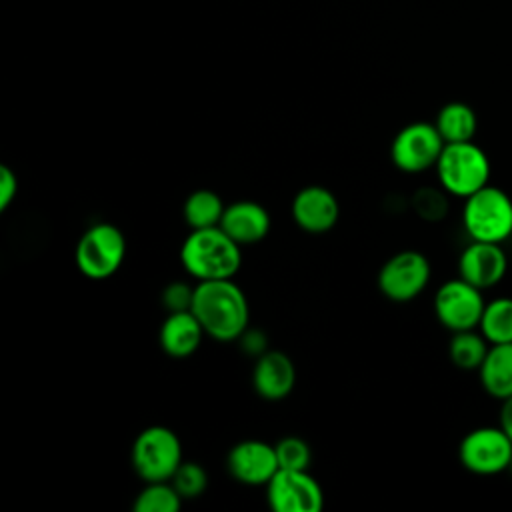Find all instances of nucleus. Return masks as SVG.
<instances>
[{
  "label": "nucleus",
  "mask_w": 512,
  "mask_h": 512,
  "mask_svg": "<svg viewBox=\"0 0 512 512\" xmlns=\"http://www.w3.org/2000/svg\"><path fill=\"white\" fill-rule=\"evenodd\" d=\"M190 310L206 336L216 342H236L248 328L250 306L234 278L200 280L194 286Z\"/></svg>",
  "instance_id": "obj_1"
},
{
  "label": "nucleus",
  "mask_w": 512,
  "mask_h": 512,
  "mask_svg": "<svg viewBox=\"0 0 512 512\" xmlns=\"http://www.w3.org/2000/svg\"><path fill=\"white\" fill-rule=\"evenodd\" d=\"M180 262L198 282L234 278L242 266V246L220 226L196 228L180 246Z\"/></svg>",
  "instance_id": "obj_2"
},
{
  "label": "nucleus",
  "mask_w": 512,
  "mask_h": 512,
  "mask_svg": "<svg viewBox=\"0 0 512 512\" xmlns=\"http://www.w3.org/2000/svg\"><path fill=\"white\" fill-rule=\"evenodd\" d=\"M434 168L440 186L456 198H468L484 188L492 172L488 154L472 140L444 144Z\"/></svg>",
  "instance_id": "obj_3"
},
{
  "label": "nucleus",
  "mask_w": 512,
  "mask_h": 512,
  "mask_svg": "<svg viewBox=\"0 0 512 512\" xmlns=\"http://www.w3.org/2000/svg\"><path fill=\"white\" fill-rule=\"evenodd\" d=\"M130 460L134 472L144 482L172 480L174 472L184 462L182 442L168 426H146L132 442Z\"/></svg>",
  "instance_id": "obj_4"
},
{
  "label": "nucleus",
  "mask_w": 512,
  "mask_h": 512,
  "mask_svg": "<svg viewBox=\"0 0 512 512\" xmlns=\"http://www.w3.org/2000/svg\"><path fill=\"white\" fill-rule=\"evenodd\" d=\"M462 224L472 240L502 244L512 236V198L502 188L486 184L464 198Z\"/></svg>",
  "instance_id": "obj_5"
},
{
  "label": "nucleus",
  "mask_w": 512,
  "mask_h": 512,
  "mask_svg": "<svg viewBox=\"0 0 512 512\" xmlns=\"http://www.w3.org/2000/svg\"><path fill=\"white\" fill-rule=\"evenodd\" d=\"M126 258V238L112 222H96L76 242L74 262L82 276L106 280L118 272Z\"/></svg>",
  "instance_id": "obj_6"
},
{
  "label": "nucleus",
  "mask_w": 512,
  "mask_h": 512,
  "mask_svg": "<svg viewBox=\"0 0 512 512\" xmlns=\"http://www.w3.org/2000/svg\"><path fill=\"white\" fill-rule=\"evenodd\" d=\"M460 464L478 476H494L512 466V440L502 426L470 430L458 446Z\"/></svg>",
  "instance_id": "obj_7"
},
{
  "label": "nucleus",
  "mask_w": 512,
  "mask_h": 512,
  "mask_svg": "<svg viewBox=\"0 0 512 512\" xmlns=\"http://www.w3.org/2000/svg\"><path fill=\"white\" fill-rule=\"evenodd\" d=\"M430 262L418 250L392 254L378 270V290L392 302H410L424 292L430 282Z\"/></svg>",
  "instance_id": "obj_8"
},
{
  "label": "nucleus",
  "mask_w": 512,
  "mask_h": 512,
  "mask_svg": "<svg viewBox=\"0 0 512 512\" xmlns=\"http://www.w3.org/2000/svg\"><path fill=\"white\" fill-rule=\"evenodd\" d=\"M444 144L436 124L412 122L396 132L390 144V160L398 170L418 174L436 166Z\"/></svg>",
  "instance_id": "obj_9"
},
{
  "label": "nucleus",
  "mask_w": 512,
  "mask_h": 512,
  "mask_svg": "<svg viewBox=\"0 0 512 512\" xmlns=\"http://www.w3.org/2000/svg\"><path fill=\"white\" fill-rule=\"evenodd\" d=\"M484 306L482 290L460 276L446 280L434 294V314L450 332L478 328Z\"/></svg>",
  "instance_id": "obj_10"
},
{
  "label": "nucleus",
  "mask_w": 512,
  "mask_h": 512,
  "mask_svg": "<svg viewBox=\"0 0 512 512\" xmlns=\"http://www.w3.org/2000/svg\"><path fill=\"white\" fill-rule=\"evenodd\" d=\"M266 488L268 506L276 512H320L324 490L308 470L280 468Z\"/></svg>",
  "instance_id": "obj_11"
},
{
  "label": "nucleus",
  "mask_w": 512,
  "mask_h": 512,
  "mask_svg": "<svg viewBox=\"0 0 512 512\" xmlns=\"http://www.w3.org/2000/svg\"><path fill=\"white\" fill-rule=\"evenodd\" d=\"M226 468L230 476L246 486H266L280 470L276 450L272 444L256 438L236 442L226 454Z\"/></svg>",
  "instance_id": "obj_12"
},
{
  "label": "nucleus",
  "mask_w": 512,
  "mask_h": 512,
  "mask_svg": "<svg viewBox=\"0 0 512 512\" xmlns=\"http://www.w3.org/2000/svg\"><path fill=\"white\" fill-rule=\"evenodd\" d=\"M290 212L300 230L308 234H324L338 224L340 202L326 186L310 184L294 194Z\"/></svg>",
  "instance_id": "obj_13"
},
{
  "label": "nucleus",
  "mask_w": 512,
  "mask_h": 512,
  "mask_svg": "<svg viewBox=\"0 0 512 512\" xmlns=\"http://www.w3.org/2000/svg\"><path fill=\"white\" fill-rule=\"evenodd\" d=\"M508 270V256L498 242L472 240L458 258V274L472 286L486 290L496 286Z\"/></svg>",
  "instance_id": "obj_14"
},
{
  "label": "nucleus",
  "mask_w": 512,
  "mask_h": 512,
  "mask_svg": "<svg viewBox=\"0 0 512 512\" xmlns=\"http://www.w3.org/2000/svg\"><path fill=\"white\" fill-rule=\"evenodd\" d=\"M296 384V368L292 358L282 350H266L256 356L252 368L254 392L270 402L286 398Z\"/></svg>",
  "instance_id": "obj_15"
},
{
  "label": "nucleus",
  "mask_w": 512,
  "mask_h": 512,
  "mask_svg": "<svg viewBox=\"0 0 512 512\" xmlns=\"http://www.w3.org/2000/svg\"><path fill=\"white\" fill-rule=\"evenodd\" d=\"M272 220L268 210L254 200H236L226 204L220 228L240 246L262 242L270 232Z\"/></svg>",
  "instance_id": "obj_16"
},
{
  "label": "nucleus",
  "mask_w": 512,
  "mask_h": 512,
  "mask_svg": "<svg viewBox=\"0 0 512 512\" xmlns=\"http://www.w3.org/2000/svg\"><path fill=\"white\" fill-rule=\"evenodd\" d=\"M204 336L206 332L192 310L168 312L158 330L160 348L164 350V354L176 360L192 356Z\"/></svg>",
  "instance_id": "obj_17"
},
{
  "label": "nucleus",
  "mask_w": 512,
  "mask_h": 512,
  "mask_svg": "<svg viewBox=\"0 0 512 512\" xmlns=\"http://www.w3.org/2000/svg\"><path fill=\"white\" fill-rule=\"evenodd\" d=\"M480 384L486 394L498 400L512 396V342L490 344V350L478 368Z\"/></svg>",
  "instance_id": "obj_18"
},
{
  "label": "nucleus",
  "mask_w": 512,
  "mask_h": 512,
  "mask_svg": "<svg viewBox=\"0 0 512 512\" xmlns=\"http://www.w3.org/2000/svg\"><path fill=\"white\" fill-rule=\"evenodd\" d=\"M434 124L446 144L468 142L476 134L478 118L472 106L464 102H448L438 110Z\"/></svg>",
  "instance_id": "obj_19"
},
{
  "label": "nucleus",
  "mask_w": 512,
  "mask_h": 512,
  "mask_svg": "<svg viewBox=\"0 0 512 512\" xmlns=\"http://www.w3.org/2000/svg\"><path fill=\"white\" fill-rule=\"evenodd\" d=\"M226 204L210 188H198L190 192L182 204V216L190 230L220 226Z\"/></svg>",
  "instance_id": "obj_20"
},
{
  "label": "nucleus",
  "mask_w": 512,
  "mask_h": 512,
  "mask_svg": "<svg viewBox=\"0 0 512 512\" xmlns=\"http://www.w3.org/2000/svg\"><path fill=\"white\" fill-rule=\"evenodd\" d=\"M490 350V342L476 328L452 332L448 342V356L460 370H478Z\"/></svg>",
  "instance_id": "obj_21"
},
{
  "label": "nucleus",
  "mask_w": 512,
  "mask_h": 512,
  "mask_svg": "<svg viewBox=\"0 0 512 512\" xmlns=\"http://www.w3.org/2000/svg\"><path fill=\"white\" fill-rule=\"evenodd\" d=\"M478 330L490 344L512 342V298L500 296L486 302Z\"/></svg>",
  "instance_id": "obj_22"
},
{
  "label": "nucleus",
  "mask_w": 512,
  "mask_h": 512,
  "mask_svg": "<svg viewBox=\"0 0 512 512\" xmlns=\"http://www.w3.org/2000/svg\"><path fill=\"white\" fill-rule=\"evenodd\" d=\"M184 498L170 480L144 482V488L134 498V512H178Z\"/></svg>",
  "instance_id": "obj_23"
},
{
  "label": "nucleus",
  "mask_w": 512,
  "mask_h": 512,
  "mask_svg": "<svg viewBox=\"0 0 512 512\" xmlns=\"http://www.w3.org/2000/svg\"><path fill=\"white\" fill-rule=\"evenodd\" d=\"M174 488L178 490V494L184 500H192L204 494V490L208 488V474L204 470L202 464L192 462V460H184L178 470L174 472L172 480Z\"/></svg>",
  "instance_id": "obj_24"
},
{
  "label": "nucleus",
  "mask_w": 512,
  "mask_h": 512,
  "mask_svg": "<svg viewBox=\"0 0 512 512\" xmlns=\"http://www.w3.org/2000/svg\"><path fill=\"white\" fill-rule=\"evenodd\" d=\"M280 468L288 470H308L312 462V450L308 442L300 436H284L274 444Z\"/></svg>",
  "instance_id": "obj_25"
},
{
  "label": "nucleus",
  "mask_w": 512,
  "mask_h": 512,
  "mask_svg": "<svg viewBox=\"0 0 512 512\" xmlns=\"http://www.w3.org/2000/svg\"><path fill=\"white\" fill-rule=\"evenodd\" d=\"M446 190L440 188H418L416 194L412 196V208L414 212L428 222H436L440 218H444L446 210H448V202H446Z\"/></svg>",
  "instance_id": "obj_26"
},
{
  "label": "nucleus",
  "mask_w": 512,
  "mask_h": 512,
  "mask_svg": "<svg viewBox=\"0 0 512 512\" xmlns=\"http://www.w3.org/2000/svg\"><path fill=\"white\" fill-rule=\"evenodd\" d=\"M192 296H194V286L186 282H170L168 286H164L160 300L168 312H180V310H190Z\"/></svg>",
  "instance_id": "obj_27"
},
{
  "label": "nucleus",
  "mask_w": 512,
  "mask_h": 512,
  "mask_svg": "<svg viewBox=\"0 0 512 512\" xmlns=\"http://www.w3.org/2000/svg\"><path fill=\"white\" fill-rule=\"evenodd\" d=\"M18 194V176L16 172L2 164L0 166V210H8V206L16 200Z\"/></svg>",
  "instance_id": "obj_28"
},
{
  "label": "nucleus",
  "mask_w": 512,
  "mask_h": 512,
  "mask_svg": "<svg viewBox=\"0 0 512 512\" xmlns=\"http://www.w3.org/2000/svg\"><path fill=\"white\" fill-rule=\"evenodd\" d=\"M500 426H502V430H504V432L510 436V440H512V396L502 402V408H500Z\"/></svg>",
  "instance_id": "obj_29"
}]
</instances>
